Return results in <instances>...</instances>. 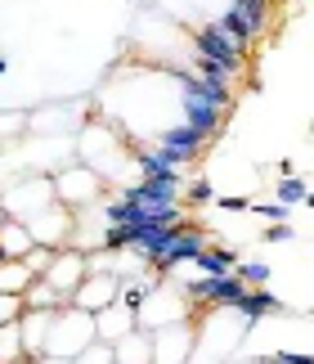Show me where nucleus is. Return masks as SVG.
Returning a JSON list of instances; mask_svg holds the SVG:
<instances>
[{
    "label": "nucleus",
    "instance_id": "nucleus-3",
    "mask_svg": "<svg viewBox=\"0 0 314 364\" xmlns=\"http://www.w3.org/2000/svg\"><path fill=\"white\" fill-rule=\"evenodd\" d=\"M175 86H180V100H184V126H193L202 139H211L224 126V113H229V108H220L216 100H207L202 81H197L193 73H175Z\"/></svg>",
    "mask_w": 314,
    "mask_h": 364
},
{
    "label": "nucleus",
    "instance_id": "nucleus-25",
    "mask_svg": "<svg viewBox=\"0 0 314 364\" xmlns=\"http://www.w3.org/2000/svg\"><path fill=\"white\" fill-rule=\"evenodd\" d=\"M251 212L265 216V220H274V225H283V220H288V207H283V203H251Z\"/></svg>",
    "mask_w": 314,
    "mask_h": 364
},
{
    "label": "nucleus",
    "instance_id": "nucleus-30",
    "mask_svg": "<svg viewBox=\"0 0 314 364\" xmlns=\"http://www.w3.org/2000/svg\"><path fill=\"white\" fill-rule=\"evenodd\" d=\"M9 73V59H0V77H5Z\"/></svg>",
    "mask_w": 314,
    "mask_h": 364
},
{
    "label": "nucleus",
    "instance_id": "nucleus-20",
    "mask_svg": "<svg viewBox=\"0 0 314 364\" xmlns=\"http://www.w3.org/2000/svg\"><path fill=\"white\" fill-rule=\"evenodd\" d=\"M234 274H238L247 288H265V284H269V265H265V261H238Z\"/></svg>",
    "mask_w": 314,
    "mask_h": 364
},
{
    "label": "nucleus",
    "instance_id": "nucleus-7",
    "mask_svg": "<svg viewBox=\"0 0 314 364\" xmlns=\"http://www.w3.org/2000/svg\"><path fill=\"white\" fill-rule=\"evenodd\" d=\"M27 230H32V243H40V247H54L59 252L67 239L77 234V220H72V212H67L63 203H54V207H45L40 216H32L27 220Z\"/></svg>",
    "mask_w": 314,
    "mask_h": 364
},
{
    "label": "nucleus",
    "instance_id": "nucleus-17",
    "mask_svg": "<svg viewBox=\"0 0 314 364\" xmlns=\"http://www.w3.org/2000/svg\"><path fill=\"white\" fill-rule=\"evenodd\" d=\"M229 9L238 14V18H247V23H251V32H256V36H261L265 27H269V0H234Z\"/></svg>",
    "mask_w": 314,
    "mask_h": 364
},
{
    "label": "nucleus",
    "instance_id": "nucleus-24",
    "mask_svg": "<svg viewBox=\"0 0 314 364\" xmlns=\"http://www.w3.org/2000/svg\"><path fill=\"white\" fill-rule=\"evenodd\" d=\"M184 193H189V203H193V207H202V203H211V198H216L211 180H193V185H184Z\"/></svg>",
    "mask_w": 314,
    "mask_h": 364
},
{
    "label": "nucleus",
    "instance_id": "nucleus-9",
    "mask_svg": "<svg viewBox=\"0 0 314 364\" xmlns=\"http://www.w3.org/2000/svg\"><path fill=\"white\" fill-rule=\"evenodd\" d=\"M202 144H207V139L202 135H197L193 131V126H170V131H162V139H157V153H162V158L166 162H175V166H184V162H189V158H197V153H202Z\"/></svg>",
    "mask_w": 314,
    "mask_h": 364
},
{
    "label": "nucleus",
    "instance_id": "nucleus-11",
    "mask_svg": "<svg viewBox=\"0 0 314 364\" xmlns=\"http://www.w3.org/2000/svg\"><path fill=\"white\" fill-rule=\"evenodd\" d=\"M131 328H139V315H131L126 306H108V311L94 315V338H99V342H117V338H126Z\"/></svg>",
    "mask_w": 314,
    "mask_h": 364
},
{
    "label": "nucleus",
    "instance_id": "nucleus-16",
    "mask_svg": "<svg viewBox=\"0 0 314 364\" xmlns=\"http://www.w3.org/2000/svg\"><path fill=\"white\" fill-rule=\"evenodd\" d=\"M32 270H27L23 261H0V292H9V297H23L27 288H32Z\"/></svg>",
    "mask_w": 314,
    "mask_h": 364
},
{
    "label": "nucleus",
    "instance_id": "nucleus-31",
    "mask_svg": "<svg viewBox=\"0 0 314 364\" xmlns=\"http://www.w3.org/2000/svg\"><path fill=\"white\" fill-rule=\"evenodd\" d=\"M0 220H5V203H0Z\"/></svg>",
    "mask_w": 314,
    "mask_h": 364
},
{
    "label": "nucleus",
    "instance_id": "nucleus-27",
    "mask_svg": "<svg viewBox=\"0 0 314 364\" xmlns=\"http://www.w3.org/2000/svg\"><path fill=\"white\" fill-rule=\"evenodd\" d=\"M292 239V225L283 220V225H265V243H288Z\"/></svg>",
    "mask_w": 314,
    "mask_h": 364
},
{
    "label": "nucleus",
    "instance_id": "nucleus-1",
    "mask_svg": "<svg viewBox=\"0 0 314 364\" xmlns=\"http://www.w3.org/2000/svg\"><path fill=\"white\" fill-rule=\"evenodd\" d=\"M90 342H94V315L77 311V306L54 311L50 338H45V355H54V360H77Z\"/></svg>",
    "mask_w": 314,
    "mask_h": 364
},
{
    "label": "nucleus",
    "instance_id": "nucleus-15",
    "mask_svg": "<svg viewBox=\"0 0 314 364\" xmlns=\"http://www.w3.org/2000/svg\"><path fill=\"white\" fill-rule=\"evenodd\" d=\"M242 319H247V324H256V319L261 315H283V301L274 297V292H265V288H251L247 297H242Z\"/></svg>",
    "mask_w": 314,
    "mask_h": 364
},
{
    "label": "nucleus",
    "instance_id": "nucleus-14",
    "mask_svg": "<svg viewBox=\"0 0 314 364\" xmlns=\"http://www.w3.org/2000/svg\"><path fill=\"white\" fill-rule=\"evenodd\" d=\"M23 306H27V311H63L67 297L54 284H45V279H32V288L23 292Z\"/></svg>",
    "mask_w": 314,
    "mask_h": 364
},
{
    "label": "nucleus",
    "instance_id": "nucleus-6",
    "mask_svg": "<svg viewBox=\"0 0 314 364\" xmlns=\"http://www.w3.org/2000/svg\"><path fill=\"white\" fill-rule=\"evenodd\" d=\"M117 288H121V279L112 270H90L77 284V292L67 297V306H77L85 315H99V311H108V306H117Z\"/></svg>",
    "mask_w": 314,
    "mask_h": 364
},
{
    "label": "nucleus",
    "instance_id": "nucleus-23",
    "mask_svg": "<svg viewBox=\"0 0 314 364\" xmlns=\"http://www.w3.org/2000/svg\"><path fill=\"white\" fill-rule=\"evenodd\" d=\"M23 297H9V292H0V328L5 324H13V319H23Z\"/></svg>",
    "mask_w": 314,
    "mask_h": 364
},
{
    "label": "nucleus",
    "instance_id": "nucleus-19",
    "mask_svg": "<svg viewBox=\"0 0 314 364\" xmlns=\"http://www.w3.org/2000/svg\"><path fill=\"white\" fill-rule=\"evenodd\" d=\"M305 180H296V176H283L278 185H274V203H283V207H292V203H305Z\"/></svg>",
    "mask_w": 314,
    "mask_h": 364
},
{
    "label": "nucleus",
    "instance_id": "nucleus-28",
    "mask_svg": "<svg viewBox=\"0 0 314 364\" xmlns=\"http://www.w3.org/2000/svg\"><path fill=\"white\" fill-rule=\"evenodd\" d=\"M216 203H220V212H247L251 207L247 198H234V193H224V198H216Z\"/></svg>",
    "mask_w": 314,
    "mask_h": 364
},
{
    "label": "nucleus",
    "instance_id": "nucleus-18",
    "mask_svg": "<svg viewBox=\"0 0 314 364\" xmlns=\"http://www.w3.org/2000/svg\"><path fill=\"white\" fill-rule=\"evenodd\" d=\"M18 360H27V355H23V333H18V319H13V324L0 328V364H18Z\"/></svg>",
    "mask_w": 314,
    "mask_h": 364
},
{
    "label": "nucleus",
    "instance_id": "nucleus-22",
    "mask_svg": "<svg viewBox=\"0 0 314 364\" xmlns=\"http://www.w3.org/2000/svg\"><path fill=\"white\" fill-rule=\"evenodd\" d=\"M50 261H54V247H40V243H36V247H32V252L23 257V265H27V270H32L36 279L50 270Z\"/></svg>",
    "mask_w": 314,
    "mask_h": 364
},
{
    "label": "nucleus",
    "instance_id": "nucleus-4",
    "mask_svg": "<svg viewBox=\"0 0 314 364\" xmlns=\"http://www.w3.org/2000/svg\"><path fill=\"white\" fill-rule=\"evenodd\" d=\"M99 185H104V180L85 162H67V166H59V176H54V198L72 212V207H85V203L99 198Z\"/></svg>",
    "mask_w": 314,
    "mask_h": 364
},
{
    "label": "nucleus",
    "instance_id": "nucleus-8",
    "mask_svg": "<svg viewBox=\"0 0 314 364\" xmlns=\"http://www.w3.org/2000/svg\"><path fill=\"white\" fill-rule=\"evenodd\" d=\"M85 274H90V257H85V252H77V247H59V252H54V261H50V270L40 274V279H45V284H54L63 297H72Z\"/></svg>",
    "mask_w": 314,
    "mask_h": 364
},
{
    "label": "nucleus",
    "instance_id": "nucleus-10",
    "mask_svg": "<svg viewBox=\"0 0 314 364\" xmlns=\"http://www.w3.org/2000/svg\"><path fill=\"white\" fill-rule=\"evenodd\" d=\"M112 364H153V333L131 328L126 338L112 342Z\"/></svg>",
    "mask_w": 314,
    "mask_h": 364
},
{
    "label": "nucleus",
    "instance_id": "nucleus-13",
    "mask_svg": "<svg viewBox=\"0 0 314 364\" xmlns=\"http://www.w3.org/2000/svg\"><path fill=\"white\" fill-rule=\"evenodd\" d=\"M189 265H193L197 274H207V279H220V274H234L238 252H229V247H202Z\"/></svg>",
    "mask_w": 314,
    "mask_h": 364
},
{
    "label": "nucleus",
    "instance_id": "nucleus-21",
    "mask_svg": "<svg viewBox=\"0 0 314 364\" xmlns=\"http://www.w3.org/2000/svg\"><path fill=\"white\" fill-rule=\"evenodd\" d=\"M72 364H112V342H90V346H85V351L72 360Z\"/></svg>",
    "mask_w": 314,
    "mask_h": 364
},
{
    "label": "nucleus",
    "instance_id": "nucleus-29",
    "mask_svg": "<svg viewBox=\"0 0 314 364\" xmlns=\"http://www.w3.org/2000/svg\"><path fill=\"white\" fill-rule=\"evenodd\" d=\"M305 207H314V189H305Z\"/></svg>",
    "mask_w": 314,
    "mask_h": 364
},
{
    "label": "nucleus",
    "instance_id": "nucleus-5",
    "mask_svg": "<svg viewBox=\"0 0 314 364\" xmlns=\"http://www.w3.org/2000/svg\"><path fill=\"white\" fill-rule=\"evenodd\" d=\"M193 54H202V59L220 63L224 73H234V77L242 73V68H247V50H242L238 41H229V36H224V32H220L216 23H207L202 32L193 36Z\"/></svg>",
    "mask_w": 314,
    "mask_h": 364
},
{
    "label": "nucleus",
    "instance_id": "nucleus-26",
    "mask_svg": "<svg viewBox=\"0 0 314 364\" xmlns=\"http://www.w3.org/2000/svg\"><path fill=\"white\" fill-rule=\"evenodd\" d=\"M261 364H314V355H292V351H274L269 360H261Z\"/></svg>",
    "mask_w": 314,
    "mask_h": 364
},
{
    "label": "nucleus",
    "instance_id": "nucleus-2",
    "mask_svg": "<svg viewBox=\"0 0 314 364\" xmlns=\"http://www.w3.org/2000/svg\"><path fill=\"white\" fill-rule=\"evenodd\" d=\"M0 203H5V216L9 220H32L40 216L45 207H54L59 198H54V176H18L13 185L0 193Z\"/></svg>",
    "mask_w": 314,
    "mask_h": 364
},
{
    "label": "nucleus",
    "instance_id": "nucleus-12",
    "mask_svg": "<svg viewBox=\"0 0 314 364\" xmlns=\"http://www.w3.org/2000/svg\"><path fill=\"white\" fill-rule=\"evenodd\" d=\"M32 230L23 225V220H0V261H23L27 252H32Z\"/></svg>",
    "mask_w": 314,
    "mask_h": 364
}]
</instances>
